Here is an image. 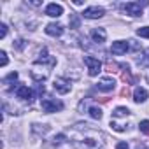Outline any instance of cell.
Returning a JSON list of instances; mask_svg holds the SVG:
<instances>
[{
    "label": "cell",
    "mask_w": 149,
    "mask_h": 149,
    "mask_svg": "<svg viewBox=\"0 0 149 149\" xmlns=\"http://www.w3.org/2000/svg\"><path fill=\"white\" fill-rule=\"evenodd\" d=\"M88 112H90V116H91L93 119H102V109H100V107H95V105H93V107H90Z\"/></svg>",
    "instance_id": "cell-14"
},
{
    "label": "cell",
    "mask_w": 149,
    "mask_h": 149,
    "mask_svg": "<svg viewBox=\"0 0 149 149\" xmlns=\"http://www.w3.org/2000/svg\"><path fill=\"white\" fill-rule=\"evenodd\" d=\"M46 14L51 16V18H58V16L63 14V7H61L60 4H49V6L46 7Z\"/></svg>",
    "instance_id": "cell-11"
},
{
    "label": "cell",
    "mask_w": 149,
    "mask_h": 149,
    "mask_svg": "<svg viewBox=\"0 0 149 149\" xmlns=\"http://www.w3.org/2000/svg\"><path fill=\"white\" fill-rule=\"evenodd\" d=\"M137 35L139 37H144V39H149V26H142L137 30Z\"/></svg>",
    "instance_id": "cell-16"
},
{
    "label": "cell",
    "mask_w": 149,
    "mask_h": 149,
    "mask_svg": "<svg viewBox=\"0 0 149 149\" xmlns=\"http://www.w3.org/2000/svg\"><path fill=\"white\" fill-rule=\"evenodd\" d=\"M46 33L51 35V37H60V35L63 33V26H61L60 23H49V25L46 26Z\"/></svg>",
    "instance_id": "cell-10"
},
{
    "label": "cell",
    "mask_w": 149,
    "mask_h": 149,
    "mask_svg": "<svg viewBox=\"0 0 149 149\" xmlns=\"http://www.w3.org/2000/svg\"><path fill=\"white\" fill-rule=\"evenodd\" d=\"M104 14H105V11H104L102 7H98V6L88 7V9H84V13H83V16L88 18V19H98V18H102Z\"/></svg>",
    "instance_id": "cell-3"
},
{
    "label": "cell",
    "mask_w": 149,
    "mask_h": 149,
    "mask_svg": "<svg viewBox=\"0 0 149 149\" xmlns=\"http://www.w3.org/2000/svg\"><path fill=\"white\" fill-rule=\"evenodd\" d=\"M114 86H116V81L112 77H104L97 83V90H100V91H112Z\"/></svg>",
    "instance_id": "cell-6"
},
{
    "label": "cell",
    "mask_w": 149,
    "mask_h": 149,
    "mask_svg": "<svg viewBox=\"0 0 149 149\" xmlns=\"http://www.w3.org/2000/svg\"><path fill=\"white\" fill-rule=\"evenodd\" d=\"M65 139H67V137H65L63 133H60V135H56V137L53 139V144H56V146H58V144H61V142H65Z\"/></svg>",
    "instance_id": "cell-20"
},
{
    "label": "cell",
    "mask_w": 149,
    "mask_h": 149,
    "mask_svg": "<svg viewBox=\"0 0 149 149\" xmlns=\"http://www.w3.org/2000/svg\"><path fill=\"white\" fill-rule=\"evenodd\" d=\"M6 35H7V26H6V25L2 23V25H0V37H2V39H4Z\"/></svg>",
    "instance_id": "cell-23"
},
{
    "label": "cell",
    "mask_w": 149,
    "mask_h": 149,
    "mask_svg": "<svg viewBox=\"0 0 149 149\" xmlns=\"http://www.w3.org/2000/svg\"><path fill=\"white\" fill-rule=\"evenodd\" d=\"M91 37H93V40H95L97 44H102V42H105L107 33H105V30H104V28H95V30L91 32Z\"/></svg>",
    "instance_id": "cell-12"
},
{
    "label": "cell",
    "mask_w": 149,
    "mask_h": 149,
    "mask_svg": "<svg viewBox=\"0 0 149 149\" xmlns=\"http://www.w3.org/2000/svg\"><path fill=\"white\" fill-rule=\"evenodd\" d=\"M133 100H135L137 104L146 102V100H147V91H146L144 88H135V91H133Z\"/></svg>",
    "instance_id": "cell-13"
},
{
    "label": "cell",
    "mask_w": 149,
    "mask_h": 149,
    "mask_svg": "<svg viewBox=\"0 0 149 149\" xmlns=\"http://www.w3.org/2000/svg\"><path fill=\"white\" fill-rule=\"evenodd\" d=\"M70 26H72V28H77V26H79V19H77L76 14H70Z\"/></svg>",
    "instance_id": "cell-19"
},
{
    "label": "cell",
    "mask_w": 149,
    "mask_h": 149,
    "mask_svg": "<svg viewBox=\"0 0 149 149\" xmlns=\"http://www.w3.org/2000/svg\"><path fill=\"white\" fill-rule=\"evenodd\" d=\"M139 128H140V132H142V133H149V121H147V119H144V121H140V125H139Z\"/></svg>",
    "instance_id": "cell-18"
},
{
    "label": "cell",
    "mask_w": 149,
    "mask_h": 149,
    "mask_svg": "<svg viewBox=\"0 0 149 149\" xmlns=\"http://www.w3.org/2000/svg\"><path fill=\"white\" fill-rule=\"evenodd\" d=\"M116 149H130V147H128V144H126V142H118Z\"/></svg>",
    "instance_id": "cell-24"
},
{
    "label": "cell",
    "mask_w": 149,
    "mask_h": 149,
    "mask_svg": "<svg viewBox=\"0 0 149 149\" xmlns=\"http://www.w3.org/2000/svg\"><path fill=\"white\" fill-rule=\"evenodd\" d=\"M130 114V111L126 109V107H118V109H114V112H112V118H119V116H128Z\"/></svg>",
    "instance_id": "cell-15"
},
{
    "label": "cell",
    "mask_w": 149,
    "mask_h": 149,
    "mask_svg": "<svg viewBox=\"0 0 149 149\" xmlns=\"http://www.w3.org/2000/svg\"><path fill=\"white\" fill-rule=\"evenodd\" d=\"M130 49V44L128 42H125V40H118V42H112V46H111V51H112V54H125L126 51Z\"/></svg>",
    "instance_id": "cell-7"
},
{
    "label": "cell",
    "mask_w": 149,
    "mask_h": 149,
    "mask_svg": "<svg viewBox=\"0 0 149 149\" xmlns=\"http://www.w3.org/2000/svg\"><path fill=\"white\" fill-rule=\"evenodd\" d=\"M40 107L44 112H56V111H61L63 109V104L56 98H44L40 102Z\"/></svg>",
    "instance_id": "cell-1"
},
{
    "label": "cell",
    "mask_w": 149,
    "mask_h": 149,
    "mask_svg": "<svg viewBox=\"0 0 149 149\" xmlns=\"http://www.w3.org/2000/svg\"><path fill=\"white\" fill-rule=\"evenodd\" d=\"M123 9L130 16H142V6L137 4V2H128V4L123 6Z\"/></svg>",
    "instance_id": "cell-5"
},
{
    "label": "cell",
    "mask_w": 149,
    "mask_h": 149,
    "mask_svg": "<svg viewBox=\"0 0 149 149\" xmlns=\"http://www.w3.org/2000/svg\"><path fill=\"white\" fill-rule=\"evenodd\" d=\"M16 49H23V46H25V40H16Z\"/></svg>",
    "instance_id": "cell-25"
},
{
    "label": "cell",
    "mask_w": 149,
    "mask_h": 149,
    "mask_svg": "<svg viewBox=\"0 0 149 149\" xmlns=\"http://www.w3.org/2000/svg\"><path fill=\"white\" fill-rule=\"evenodd\" d=\"M16 79H18V72H11V74H9V76H7V77L4 79V83L7 84L9 81H16Z\"/></svg>",
    "instance_id": "cell-21"
},
{
    "label": "cell",
    "mask_w": 149,
    "mask_h": 149,
    "mask_svg": "<svg viewBox=\"0 0 149 149\" xmlns=\"http://www.w3.org/2000/svg\"><path fill=\"white\" fill-rule=\"evenodd\" d=\"M54 90L58 91V93H61V95H65V93H68L70 91V81H67V79H63V77H58V79H54Z\"/></svg>",
    "instance_id": "cell-4"
},
{
    "label": "cell",
    "mask_w": 149,
    "mask_h": 149,
    "mask_svg": "<svg viewBox=\"0 0 149 149\" xmlns=\"http://www.w3.org/2000/svg\"><path fill=\"white\" fill-rule=\"evenodd\" d=\"M0 65H2V67H6V65H7V54H6V51L0 53Z\"/></svg>",
    "instance_id": "cell-22"
},
{
    "label": "cell",
    "mask_w": 149,
    "mask_h": 149,
    "mask_svg": "<svg viewBox=\"0 0 149 149\" xmlns=\"http://www.w3.org/2000/svg\"><path fill=\"white\" fill-rule=\"evenodd\" d=\"M16 97L21 98V100H26V102H32L33 100V91L28 88V86H19L16 90Z\"/></svg>",
    "instance_id": "cell-8"
},
{
    "label": "cell",
    "mask_w": 149,
    "mask_h": 149,
    "mask_svg": "<svg viewBox=\"0 0 149 149\" xmlns=\"http://www.w3.org/2000/svg\"><path fill=\"white\" fill-rule=\"evenodd\" d=\"M84 63L88 65V74H90L91 77L98 76V72L102 70V63H100V60H98V58H93V56H86V58H84Z\"/></svg>",
    "instance_id": "cell-2"
},
{
    "label": "cell",
    "mask_w": 149,
    "mask_h": 149,
    "mask_svg": "<svg viewBox=\"0 0 149 149\" xmlns=\"http://www.w3.org/2000/svg\"><path fill=\"white\" fill-rule=\"evenodd\" d=\"M139 65H142V67H149V49H146L144 58H140V60H139Z\"/></svg>",
    "instance_id": "cell-17"
},
{
    "label": "cell",
    "mask_w": 149,
    "mask_h": 149,
    "mask_svg": "<svg viewBox=\"0 0 149 149\" xmlns=\"http://www.w3.org/2000/svg\"><path fill=\"white\" fill-rule=\"evenodd\" d=\"M100 140H95V139H84L81 142H77V147L79 149H100Z\"/></svg>",
    "instance_id": "cell-9"
}]
</instances>
